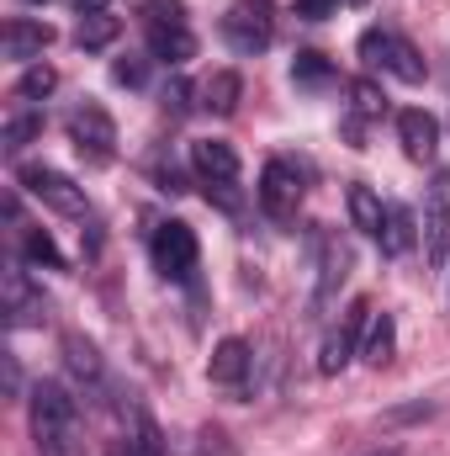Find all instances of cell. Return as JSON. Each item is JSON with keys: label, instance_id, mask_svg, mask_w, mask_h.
<instances>
[{"label": "cell", "instance_id": "f546056e", "mask_svg": "<svg viewBox=\"0 0 450 456\" xmlns=\"http://www.w3.org/2000/svg\"><path fill=\"white\" fill-rule=\"evenodd\" d=\"M186 96H191V91H186V80H170V91H165V112H181V107H186Z\"/></svg>", "mask_w": 450, "mask_h": 456}, {"label": "cell", "instance_id": "ba28073f", "mask_svg": "<svg viewBox=\"0 0 450 456\" xmlns=\"http://www.w3.org/2000/svg\"><path fill=\"white\" fill-rule=\"evenodd\" d=\"M69 138H75V149H80L91 165H107L117 154V127L101 107H80V112L69 117Z\"/></svg>", "mask_w": 450, "mask_h": 456}, {"label": "cell", "instance_id": "8fae6325", "mask_svg": "<svg viewBox=\"0 0 450 456\" xmlns=\"http://www.w3.org/2000/svg\"><path fill=\"white\" fill-rule=\"evenodd\" d=\"M0 43H5V59L32 64V59H43V48L53 43V27H48V21H32V16H11L5 32H0Z\"/></svg>", "mask_w": 450, "mask_h": 456}, {"label": "cell", "instance_id": "d4e9b609", "mask_svg": "<svg viewBox=\"0 0 450 456\" xmlns=\"http://www.w3.org/2000/svg\"><path fill=\"white\" fill-rule=\"evenodd\" d=\"M329 75H334V69H329V59H324V53H313V48L292 59V80H297V86H324Z\"/></svg>", "mask_w": 450, "mask_h": 456}, {"label": "cell", "instance_id": "30bf717a", "mask_svg": "<svg viewBox=\"0 0 450 456\" xmlns=\"http://www.w3.org/2000/svg\"><path fill=\"white\" fill-rule=\"evenodd\" d=\"M5 319L11 330L43 324V287H32L27 265H5Z\"/></svg>", "mask_w": 450, "mask_h": 456}, {"label": "cell", "instance_id": "9c48e42d", "mask_svg": "<svg viewBox=\"0 0 450 456\" xmlns=\"http://www.w3.org/2000/svg\"><path fill=\"white\" fill-rule=\"evenodd\" d=\"M366 324H371V303H366V297H355V303L344 308V324H339L334 335L324 340V350H318V371H324V377H334V371L350 366L355 340H360V330H366Z\"/></svg>", "mask_w": 450, "mask_h": 456}, {"label": "cell", "instance_id": "83f0119b", "mask_svg": "<svg viewBox=\"0 0 450 456\" xmlns=\"http://www.w3.org/2000/svg\"><path fill=\"white\" fill-rule=\"evenodd\" d=\"M382 107H387V102L376 96V86H366V80H360V86H355V112H360V117H376Z\"/></svg>", "mask_w": 450, "mask_h": 456}, {"label": "cell", "instance_id": "4dcf8cb0", "mask_svg": "<svg viewBox=\"0 0 450 456\" xmlns=\"http://www.w3.org/2000/svg\"><path fill=\"white\" fill-rule=\"evenodd\" d=\"M107 5H112V0H75L80 16H107Z\"/></svg>", "mask_w": 450, "mask_h": 456}, {"label": "cell", "instance_id": "7402d4cb", "mask_svg": "<svg viewBox=\"0 0 450 456\" xmlns=\"http://www.w3.org/2000/svg\"><path fill=\"white\" fill-rule=\"evenodd\" d=\"M117 32H122V21H117V16H80V32H75V43L96 53V48L117 43Z\"/></svg>", "mask_w": 450, "mask_h": 456}, {"label": "cell", "instance_id": "e0dca14e", "mask_svg": "<svg viewBox=\"0 0 450 456\" xmlns=\"http://www.w3.org/2000/svg\"><path fill=\"white\" fill-rule=\"evenodd\" d=\"M350 218H355L360 233H371V239L387 233V208H382V197L371 186H350Z\"/></svg>", "mask_w": 450, "mask_h": 456}, {"label": "cell", "instance_id": "5bb4252c", "mask_svg": "<svg viewBox=\"0 0 450 456\" xmlns=\"http://www.w3.org/2000/svg\"><path fill=\"white\" fill-rule=\"evenodd\" d=\"M64 366L75 371V382H80V387H91V398H101V393H107V366H101V355H96V345H91V340L69 335V340H64Z\"/></svg>", "mask_w": 450, "mask_h": 456}, {"label": "cell", "instance_id": "3957f363", "mask_svg": "<svg viewBox=\"0 0 450 456\" xmlns=\"http://www.w3.org/2000/svg\"><path fill=\"white\" fill-rule=\"evenodd\" d=\"M360 59L366 64H376V69H392L403 86H419L430 69H424V59H419V48L408 43V37H398V32H382V27H371V32H360Z\"/></svg>", "mask_w": 450, "mask_h": 456}, {"label": "cell", "instance_id": "9a60e30c", "mask_svg": "<svg viewBox=\"0 0 450 456\" xmlns=\"http://www.w3.org/2000/svg\"><path fill=\"white\" fill-rule=\"evenodd\" d=\"M149 53L165 64H186L197 53V37L186 21H149Z\"/></svg>", "mask_w": 450, "mask_h": 456}, {"label": "cell", "instance_id": "ac0fdd59", "mask_svg": "<svg viewBox=\"0 0 450 456\" xmlns=\"http://www.w3.org/2000/svg\"><path fill=\"white\" fill-rule=\"evenodd\" d=\"M238 96H244V80H238L233 69H218V75L202 86V107H207V112H218V117L238 112Z\"/></svg>", "mask_w": 450, "mask_h": 456}, {"label": "cell", "instance_id": "2e32d148", "mask_svg": "<svg viewBox=\"0 0 450 456\" xmlns=\"http://www.w3.org/2000/svg\"><path fill=\"white\" fill-rule=\"evenodd\" d=\"M249 366H254L249 345L228 335V340H218V350H213V361H207V377H213L218 387H238V382L249 377Z\"/></svg>", "mask_w": 450, "mask_h": 456}, {"label": "cell", "instance_id": "4316f807", "mask_svg": "<svg viewBox=\"0 0 450 456\" xmlns=\"http://www.w3.org/2000/svg\"><path fill=\"white\" fill-rule=\"evenodd\" d=\"M339 5H344V0H297V16H302V21H329Z\"/></svg>", "mask_w": 450, "mask_h": 456}, {"label": "cell", "instance_id": "6da1fadb", "mask_svg": "<svg viewBox=\"0 0 450 456\" xmlns=\"http://www.w3.org/2000/svg\"><path fill=\"white\" fill-rule=\"evenodd\" d=\"M32 436L43 456H80V403L59 382L32 387Z\"/></svg>", "mask_w": 450, "mask_h": 456}, {"label": "cell", "instance_id": "1f68e13d", "mask_svg": "<svg viewBox=\"0 0 450 456\" xmlns=\"http://www.w3.org/2000/svg\"><path fill=\"white\" fill-rule=\"evenodd\" d=\"M376 456H392V452H376Z\"/></svg>", "mask_w": 450, "mask_h": 456}, {"label": "cell", "instance_id": "cb8c5ba5", "mask_svg": "<svg viewBox=\"0 0 450 456\" xmlns=\"http://www.w3.org/2000/svg\"><path fill=\"white\" fill-rule=\"evenodd\" d=\"M344 249H334V244H324V281H318V297H313V308H329L334 303V287L344 281Z\"/></svg>", "mask_w": 450, "mask_h": 456}, {"label": "cell", "instance_id": "d6986e66", "mask_svg": "<svg viewBox=\"0 0 450 456\" xmlns=\"http://www.w3.org/2000/svg\"><path fill=\"white\" fill-rule=\"evenodd\" d=\"M392 350H398V324H392V314H376L371 324H366V361L371 366H387L392 361Z\"/></svg>", "mask_w": 450, "mask_h": 456}, {"label": "cell", "instance_id": "52a82bcc", "mask_svg": "<svg viewBox=\"0 0 450 456\" xmlns=\"http://www.w3.org/2000/svg\"><path fill=\"white\" fill-rule=\"evenodd\" d=\"M297 202H302V175H297V165L270 159V165L260 170V208H265L276 224H286V218H297Z\"/></svg>", "mask_w": 450, "mask_h": 456}, {"label": "cell", "instance_id": "ffe728a7", "mask_svg": "<svg viewBox=\"0 0 450 456\" xmlns=\"http://www.w3.org/2000/svg\"><path fill=\"white\" fill-rule=\"evenodd\" d=\"M21 249H27V260H32V265L64 271V255H59V244H53V233H48V228H21Z\"/></svg>", "mask_w": 450, "mask_h": 456}, {"label": "cell", "instance_id": "484cf974", "mask_svg": "<svg viewBox=\"0 0 450 456\" xmlns=\"http://www.w3.org/2000/svg\"><path fill=\"white\" fill-rule=\"evenodd\" d=\"M53 86H59V75H53L48 64H32V69L21 75V86H16V96H21V102H37V96H48Z\"/></svg>", "mask_w": 450, "mask_h": 456}, {"label": "cell", "instance_id": "4fadbf2b", "mask_svg": "<svg viewBox=\"0 0 450 456\" xmlns=\"http://www.w3.org/2000/svg\"><path fill=\"white\" fill-rule=\"evenodd\" d=\"M191 165H197V175L207 186H233L238 181V154H233V143H223V138H197L191 143Z\"/></svg>", "mask_w": 450, "mask_h": 456}, {"label": "cell", "instance_id": "44dd1931", "mask_svg": "<svg viewBox=\"0 0 450 456\" xmlns=\"http://www.w3.org/2000/svg\"><path fill=\"white\" fill-rule=\"evenodd\" d=\"M382 244H387L392 255H403V249L419 244V224H414L408 208H387V233H382Z\"/></svg>", "mask_w": 450, "mask_h": 456}, {"label": "cell", "instance_id": "5b68a950", "mask_svg": "<svg viewBox=\"0 0 450 456\" xmlns=\"http://www.w3.org/2000/svg\"><path fill=\"white\" fill-rule=\"evenodd\" d=\"M149 249H154V265H159L170 281H191V271H197V260H202L191 224H159Z\"/></svg>", "mask_w": 450, "mask_h": 456}, {"label": "cell", "instance_id": "8992f818", "mask_svg": "<svg viewBox=\"0 0 450 456\" xmlns=\"http://www.w3.org/2000/svg\"><path fill=\"white\" fill-rule=\"evenodd\" d=\"M419 239H424V255L435 265L450 255V170H435L430 186H424V228H419Z\"/></svg>", "mask_w": 450, "mask_h": 456}, {"label": "cell", "instance_id": "f1b7e54d", "mask_svg": "<svg viewBox=\"0 0 450 456\" xmlns=\"http://www.w3.org/2000/svg\"><path fill=\"white\" fill-rule=\"evenodd\" d=\"M112 80H117V86H143V64H138V59H117Z\"/></svg>", "mask_w": 450, "mask_h": 456}, {"label": "cell", "instance_id": "603a6c76", "mask_svg": "<svg viewBox=\"0 0 450 456\" xmlns=\"http://www.w3.org/2000/svg\"><path fill=\"white\" fill-rule=\"evenodd\" d=\"M37 133H43V117L37 112H11L5 117V154H21Z\"/></svg>", "mask_w": 450, "mask_h": 456}, {"label": "cell", "instance_id": "7a4b0ae2", "mask_svg": "<svg viewBox=\"0 0 450 456\" xmlns=\"http://www.w3.org/2000/svg\"><path fill=\"white\" fill-rule=\"evenodd\" d=\"M16 181H21V191H27V197H37L43 208L64 213V218H91L85 186H75L64 170H48V165H21V170H16Z\"/></svg>", "mask_w": 450, "mask_h": 456}, {"label": "cell", "instance_id": "7c38bea8", "mask_svg": "<svg viewBox=\"0 0 450 456\" xmlns=\"http://www.w3.org/2000/svg\"><path fill=\"white\" fill-rule=\"evenodd\" d=\"M398 138H403V154H408V159H419V165L440 154V122L424 112V107L398 112Z\"/></svg>", "mask_w": 450, "mask_h": 456}, {"label": "cell", "instance_id": "277c9868", "mask_svg": "<svg viewBox=\"0 0 450 456\" xmlns=\"http://www.w3.org/2000/svg\"><path fill=\"white\" fill-rule=\"evenodd\" d=\"M223 37L238 48V53L270 48V37H276V11H270L265 0H238V5L223 16Z\"/></svg>", "mask_w": 450, "mask_h": 456}]
</instances>
